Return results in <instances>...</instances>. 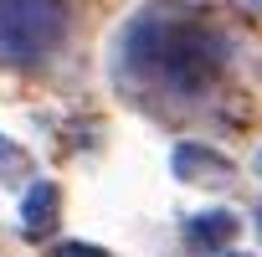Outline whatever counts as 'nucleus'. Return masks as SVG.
Returning <instances> with one entry per match:
<instances>
[{
    "label": "nucleus",
    "mask_w": 262,
    "mask_h": 257,
    "mask_svg": "<svg viewBox=\"0 0 262 257\" xmlns=\"http://www.w3.org/2000/svg\"><path fill=\"white\" fill-rule=\"evenodd\" d=\"M226 67V41L185 6H149L118 36V77L160 93H206Z\"/></svg>",
    "instance_id": "obj_1"
},
{
    "label": "nucleus",
    "mask_w": 262,
    "mask_h": 257,
    "mask_svg": "<svg viewBox=\"0 0 262 257\" xmlns=\"http://www.w3.org/2000/svg\"><path fill=\"white\" fill-rule=\"evenodd\" d=\"M67 36L62 0H0V67H36Z\"/></svg>",
    "instance_id": "obj_2"
},
{
    "label": "nucleus",
    "mask_w": 262,
    "mask_h": 257,
    "mask_svg": "<svg viewBox=\"0 0 262 257\" xmlns=\"http://www.w3.org/2000/svg\"><path fill=\"white\" fill-rule=\"evenodd\" d=\"M57 216H62V190H57L52 180H36V185L26 190V201H21L26 231H31V237H47V231H57Z\"/></svg>",
    "instance_id": "obj_3"
},
{
    "label": "nucleus",
    "mask_w": 262,
    "mask_h": 257,
    "mask_svg": "<svg viewBox=\"0 0 262 257\" xmlns=\"http://www.w3.org/2000/svg\"><path fill=\"white\" fill-rule=\"evenodd\" d=\"M175 175L180 180H195V185H226L231 180V165L221 160V155H211V149H201V144H180L175 149Z\"/></svg>",
    "instance_id": "obj_4"
},
{
    "label": "nucleus",
    "mask_w": 262,
    "mask_h": 257,
    "mask_svg": "<svg viewBox=\"0 0 262 257\" xmlns=\"http://www.w3.org/2000/svg\"><path fill=\"white\" fill-rule=\"evenodd\" d=\"M231 237H236L231 211H201V216L185 221V247H195V252H221Z\"/></svg>",
    "instance_id": "obj_5"
},
{
    "label": "nucleus",
    "mask_w": 262,
    "mask_h": 257,
    "mask_svg": "<svg viewBox=\"0 0 262 257\" xmlns=\"http://www.w3.org/2000/svg\"><path fill=\"white\" fill-rule=\"evenodd\" d=\"M21 175H26V155H21L11 139H0V180L11 185V180H21Z\"/></svg>",
    "instance_id": "obj_6"
},
{
    "label": "nucleus",
    "mask_w": 262,
    "mask_h": 257,
    "mask_svg": "<svg viewBox=\"0 0 262 257\" xmlns=\"http://www.w3.org/2000/svg\"><path fill=\"white\" fill-rule=\"evenodd\" d=\"M57 257H108L103 247H93V242H62L57 247Z\"/></svg>",
    "instance_id": "obj_7"
},
{
    "label": "nucleus",
    "mask_w": 262,
    "mask_h": 257,
    "mask_svg": "<svg viewBox=\"0 0 262 257\" xmlns=\"http://www.w3.org/2000/svg\"><path fill=\"white\" fill-rule=\"evenodd\" d=\"M226 257H242V252H226Z\"/></svg>",
    "instance_id": "obj_8"
},
{
    "label": "nucleus",
    "mask_w": 262,
    "mask_h": 257,
    "mask_svg": "<svg viewBox=\"0 0 262 257\" xmlns=\"http://www.w3.org/2000/svg\"><path fill=\"white\" fill-rule=\"evenodd\" d=\"M257 170H262V160H257Z\"/></svg>",
    "instance_id": "obj_9"
}]
</instances>
